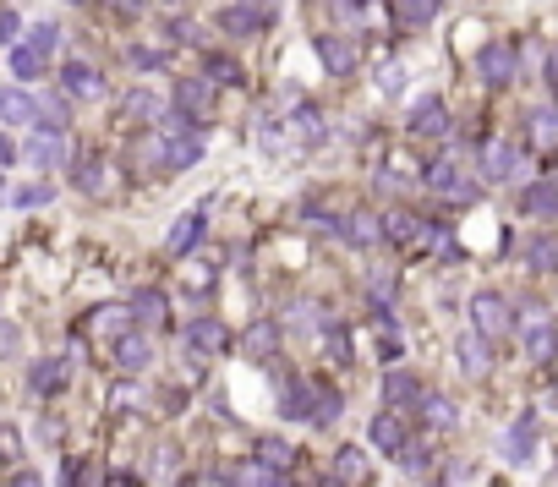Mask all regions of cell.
Segmentation results:
<instances>
[{
    "label": "cell",
    "mask_w": 558,
    "mask_h": 487,
    "mask_svg": "<svg viewBox=\"0 0 558 487\" xmlns=\"http://www.w3.org/2000/svg\"><path fill=\"white\" fill-rule=\"evenodd\" d=\"M531 137H537L542 148H558V110H537V115H531Z\"/></svg>",
    "instance_id": "74e56055"
},
{
    "label": "cell",
    "mask_w": 558,
    "mask_h": 487,
    "mask_svg": "<svg viewBox=\"0 0 558 487\" xmlns=\"http://www.w3.org/2000/svg\"><path fill=\"white\" fill-rule=\"evenodd\" d=\"M28 165L39 170H55V165H66V137L61 132H39V126H33V137H28Z\"/></svg>",
    "instance_id": "ba28073f"
},
{
    "label": "cell",
    "mask_w": 558,
    "mask_h": 487,
    "mask_svg": "<svg viewBox=\"0 0 558 487\" xmlns=\"http://www.w3.org/2000/svg\"><path fill=\"white\" fill-rule=\"evenodd\" d=\"M334 482H340V487H367V482H372V471H367V455H362V449L345 444L340 455H334Z\"/></svg>",
    "instance_id": "ffe728a7"
},
{
    "label": "cell",
    "mask_w": 558,
    "mask_h": 487,
    "mask_svg": "<svg viewBox=\"0 0 558 487\" xmlns=\"http://www.w3.org/2000/svg\"><path fill=\"white\" fill-rule=\"evenodd\" d=\"M219 28H225V33H236V39H252V33L263 28V17L247 6V0H241V6H225V11H219Z\"/></svg>",
    "instance_id": "484cf974"
},
{
    "label": "cell",
    "mask_w": 558,
    "mask_h": 487,
    "mask_svg": "<svg viewBox=\"0 0 558 487\" xmlns=\"http://www.w3.org/2000/svg\"><path fill=\"white\" fill-rule=\"evenodd\" d=\"M17 28H22L17 11H0V44H17Z\"/></svg>",
    "instance_id": "ee69618b"
},
{
    "label": "cell",
    "mask_w": 558,
    "mask_h": 487,
    "mask_svg": "<svg viewBox=\"0 0 558 487\" xmlns=\"http://www.w3.org/2000/svg\"><path fill=\"white\" fill-rule=\"evenodd\" d=\"M444 11V0H394V22L400 28H427Z\"/></svg>",
    "instance_id": "cb8c5ba5"
},
{
    "label": "cell",
    "mask_w": 558,
    "mask_h": 487,
    "mask_svg": "<svg viewBox=\"0 0 558 487\" xmlns=\"http://www.w3.org/2000/svg\"><path fill=\"white\" fill-rule=\"evenodd\" d=\"M340 230H345V241H351V247H362V252H372V247L383 241V219L372 214V208H356V214L345 219Z\"/></svg>",
    "instance_id": "7c38bea8"
},
{
    "label": "cell",
    "mask_w": 558,
    "mask_h": 487,
    "mask_svg": "<svg viewBox=\"0 0 558 487\" xmlns=\"http://www.w3.org/2000/svg\"><path fill=\"white\" fill-rule=\"evenodd\" d=\"M0 126H33V94L0 88Z\"/></svg>",
    "instance_id": "603a6c76"
},
{
    "label": "cell",
    "mask_w": 558,
    "mask_h": 487,
    "mask_svg": "<svg viewBox=\"0 0 558 487\" xmlns=\"http://www.w3.org/2000/svg\"><path fill=\"white\" fill-rule=\"evenodd\" d=\"M312 50H318L323 66H329V77H351L356 72V44L345 39V33H318Z\"/></svg>",
    "instance_id": "277c9868"
},
{
    "label": "cell",
    "mask_w": 558,
    "mask_h": 487,
    "mask_svg": "<svg viewBox=\"0 0 558 487\" xmlns=\"http://www.w3.org/2000/svg\"><path fill=\"white\" fill-rule=\"evenodd\" d=\"M11 487H44V482H39V471H17V477H11Z\"/></svg>",
    "instance_id": "c3c4849f"
},
{
    "label": "cell",
    "mask_w": 558,
    "mask_h": 487,
    "mask_svg": "<svg viewBox=\"0 0 558 487\" xmlns=\"http://www.w3.org/2000/svg\"><path fill=\"white\" fill-rule=\"evenodd\" d=\"M110 6H115V11H121V17H137V11H143V6H148V0H110Z\"/></svg>",
    "instance_id": "7dc6e473"
},
{
    "label": "cell",
    "mask_w": 558,
    "mask_h": 487,
    "mask_svg": "<svg viewBox=\"0 0 558 487\" xmlns=\"http://www.w3.org/2000/svg\"><path fill=\"white\" fill-rule=\"evenodd\" d=\"M258 460H263V466H274V471H290V466H296V449L279 444V438H263V444H258Z\"/></svg>",
    "instance_id": "d6a6232c"
},
{
    "label": "cell",
    "mask_w": 558,
    "mask_h": 487,
    "mask_svg": "<svg viewBox=\"0 0 558 487\" xmlns=\"http://www.w3.org/2000/svg\"><path fill=\"white\" fill-rule=\"evenodd\" d=\"M285 126H290V137H296L301 148H318L323 137H329V126H323V110H318L312 99L290 104V121H285Z\"/></svg>",
    "instance_id": "5b68a950"
},
{
    "label": "cell",
    "mask_w": 558,
    "mask_h": 487,
    "mask_svg": "<svg viewBox=\"0 0 558 487\" xmlns=\"http://www.w3.org/2000/svg\"><path fill=\"white\" fill-rule=\"evenodd\" d=\"M548 88H553V94H558V55H553V61H548Z\"/></svg>",
    "instance_id": "f5cc1de1"
},
{
    "label": "cell",
    "mask_w": 558,
    "mask_h": 487,
    "mask_svg": "<svg viewBox=\"0 0 558 487\" xmlns=\"http://www.w3.org/2000/svg\"><path fill=\"white\" fill-rule=\"evenodd\" d=\"M520 214H531V219H558V181H531V187L520 192Z\"/></svg>",
    "instance_id": "5bb4252c"
},
{
    "label": "cell",
    "mask_w": 558,
    "mask_h": 487,
    "mask_svg": "<svg viewBox=\"0 0 558 487\" xmlns=\"http://www.w3.org/2000/svg\"><path fill=\"white\" fill-rule=\"evenodd\" d=\"M476 77H482L487 88H509V83H515V77H520L515 44H504V39L482 44V50H476Z\"/></svg>",
    "instance_id": "7a4b0ae2"
},
{
    "label": "cell",
    "mask_w": 558,
    "mask_h": 487,
    "mask_svg": "<svg viewBox=\"0 0 558 487\" xmlns=\"http://www.w3.org/2000/svg\"><path fill=\"white\" fill-rule=\"evenodd\" d=\"M482 176L487 181H515L520 176V148L515 143H487L482 148Z\"/></svg>",
    "instance_id": "30bf717a"
},
{
    "label": "cell",
    "mask_w": 558,
    "mask_h": 487,
    "mask_svg": "<svg viewBox=\"0 0 558 487\" xmlns=\"http://www.w3.org/2000/svg\"><path fill=\"white\" fill-rule=\"evenodd\" d=\"M334 416H340V394H334L329 384H318V411H312V422H318V427H329Z\"/></svg>",
    "instance_id": "f35d334b"
},
{
    "label": "cell",
    "mask_w": 558,
    "mask_h": 487,
    "mask_svg": "<svg viewBox=\"0 0 558 487\" xmlns=\"http://www.w3.org/2000/svg\"><path fill=\"white\" fill-rule=\"evenodd\" d=\"M230 487H290V471H274V466H263V460H252V466L236 471Z\"/></svg>",
    "instance_id": "f1b7e54d"
},
{
    "label": "cell",
    "mask_w": 558,
    "mask_h": 487,
    "mask_svg": "<svg viewBox=\"0 0 558 487\" xmlns=\"http://www.w3.org/2000/svg\"><path fill=\"white\" fill-rule=\"evenodd\" d=\"M72 181H77V192H99L104 187V170H99V159L83 154L77 159V170H72Z\"/></svg>",
    "instance_id": "d590c367"
},
{
    "label": "cell",
    "mask_w": 558,
    "mask_h": 487,
    "mask_svg": "<svg viewBox=\"0 0 558 487\" xmlns=\"http://www.w3.org/2000/svg\"><path fill=\"white\" fill-rule=\"evenodd\" d=\"M372 444H378L383 455H400V449H405V422H400V411H378V416H372Z\"/></svg>",
    "instance_id": "44dd1931"
},
{
    "label": "cell",
    "mask_w": 558,
    "mask_h": 487,
    "mask_svg": "<svg viewBox=\"0 0 558 487\" xmlns=\"http://www.w3.org/2000/svg\"><path fill=\"white\" fill-rule=\"evenodd\" d=\"M411 132L416 137H449V110H444V99L438 94H427V99H416V110H411Z\"/></svg>",
    "instance_id": "52a82bcc"
},
{
    "label": "cell",
    "mask_w": 558,
    "mask_h": 487,
    "mask_svg": "<svg viewBox=\"0 0 558 487\" xmlns=\"http://www.w3.org/2000/svg\"><path fill=\"white\" fill-rule=\"evenodd\" d=\"M186 340H192L197 356H219V351H225V323H219V318H192V323H186Z\"/></svg>",
    "instance_id": "e0dca14e"
},
{
    "label": "cell",
    "mask_w": 558,
    "mask_h": 487,
    "mask_svg": "<svg viewBox=\"0 0 558 487\" xmlns=\"http://www.w3.org/2000/svg\"><path fill=\"white\" fill-rule=\"evenodd\" d=\"M159 115H165V104H159V94H148V88H132L121 99V121H132V126H154Z\"/></svg>",
    "instance_id": "2e32d148"
},
{
    "label": "cell",
    "mask_w": 558,
    "mask_h": 487,
    "mask_svg": "<svg viewBox=\"0 0 558 487\" xmlns=\"http://www.w3.org/2000/svg\"><path fill=\"white\" fill-rule=\"evenodd\" d=\"M383 400H389V411H411V405L422 400V378L405 373V367H394V373L383 378Z\"/></svg>",
    "instance_id": "8fae6325"
},
{
    "label": "cell",
    "mask_w": 558,
    "mask_h": 487,
    "mask_svg": "<svg viewBox=\"0 0 558 487\" xmlns=\"http://www.w3.org/2000/svg\"><path fill=\"white\" fill-rule=\"evenodd\" d=\"M11 345H17V334H11V323H0V356H11Z\"/></svg>",
    "instance_id": "681fc988"
},
{
    "label": "cell",
    "mask_w": 558,
    "mask_h": 487,
    "mask_svg": "<svg viewBox=\"0 0 558 487\" xmlns=\"http://www.w3.org/2000/svg\"><path fill=\"white\" fill-rule=\"evenodd\" d=\"M422 181H427V187H433V192L455 197V203H471V197H476V187H471V181L460 176V165H455V159H433Z\"/></svg>",
    "instance_id": "8992f818"
},
{
    "label": "cell",
    "mask_w": 558,
    "mask_h": 487,
    "mask_svg": "<svg viewBox=\"0 0 558 487\" xmlns=\"http://www.w3.org/2000/svg\"><path fill=\"white\" fill-rule=\"evenodd\" d=\"M471 329L482 334V340H504V334L515 329V307H509V296L476 291L471 296Z\"/></svg>",
    "instance_id": "6da1fadb"
},
{
    "label": "cell",
    "mask_w": 558,
    "mask_h": 487,
    "mask_svg": "<svg viewBox=\"0 0 558 487\" xmlns=\"http://www.w3.org/2000/svg\"><path fill=\"white\" fill-rule=\"evenodd\" d=\"M460 362H465V373H476V378L487 373V340H482V334H471V340H460Z\"/></svg>",
    "instance_id": "e575fe53"
},
{
    "label": "cell",
    "mask_w": 558,
    "mask_h": 487,
    "mask_svg": "<svg viewBox=\"0 0 558 487\" xmlns=\"http://www.w3.org/2000/svg\"><path fill=\"white\" fill-rule=\"evenodd\" d=\"M526 269H531V274H558V236H531Z\"/></svg>",
    "instance_id": "4316f807"
},
{
    "label": "cell",
    "mask_w": 558,
    "mask_h": 487,
    "mask_svg": "<svg viewBox=\"0 0 558 487\" xmlns=\"http://www.w3.org/2000/svg\"><path fill=\"white\" fill-rule=\"evenodd\" d=\"M126 312H132L143 329H159V323L170 318V301H165V291H137L132 301H126Z\"/></svg>",
    "instance_id": "d6986e66"
},
{
    "label": "cell",
    "mask_w": 558,
    "mask_h": 487,
    "mask_svg": "<svg viewBox=\"0 0 558 487\" xmlns=\"http://www.w3.org/2000/svg\"><path fill=\"white\" fill-rule=\"evenodd\" d=\"M504 460H515V466L531 460V416H520V422L504 433Z\"/></svg>",
    "instance_id": "4dcf8cb0"
},
{
    "label": "cell",
    "mask_w": 558,
    "mask_h": 487,
    "mask_svg": "<svg viewBox=\"0 0 558 487\" xmlns=\"http://www.w3.org/2000/svg\"><path fill=\"white\" fill-rule=\"evenodd\" d=\"M132 66H143V72H159V66H165V55H154V50H132Z\"/></svg>",
    "instance_id": "f6af8a7d"
},
{
    "label": "cell",
    "mask_w": 558,
    "mask_h": 487,
    "mask_svg": "<svg viewBox=\"0 0 558 487\" xmlns=\"http://www.w3.org/2000/svg\"><path fill=\"white\" fill-rule=\"evenodd\" d=\"M323 340H329V356H334V362H351V334H345L340 323H329V329H323Z\"/></svg>",
    "instance_id": "60d3db41"
},
{
    "label": "cell",
    "mask_w": 558,
    "mask_h": 487,
    "mask_svg": "<svg viewBox=\"0 0 558 487\" xmlns=\"http://www.w3.org/2000/svg\"><path fill=\"white\" fill-rule=\"evenodd\" d=\"M520 340H526V356H531V362H542V367L558 356V329H553V323H542V318H531Z\"/></svg>",
    "instance_id": "9a60e30c"
},
{
    "label": "cell",
    "mask_w": 558,
    "mask_h": 487,
    "mask_svg": "<svg viewBox=\"0 0 558 487\" xmlns=\"http://www.w3.org/2000/svg\"><path fill=\"white\" fill-rule=\"evenodd\" d=\"M44 66H50V61H44L39 50H28V44H22V50H11V72H17L22 83H33V77H44Z\"/></svg>",
    "instance_id": "1f68e13d"
},
{
    "label": "cell",
    "mask_w": 558,
    "mask_h": 487,
    "mask_svg": "<svg viewBox=\"0 0 558 487\" xmlns=\"http://www.w3.org/2000/svg\"><path fill=\"white\" fill-rule=\"evenodd\" d=\"M115 362H121L126 373H143V367L154 362V351H148L143 334H121V345H115Z\"/></svg>",
    "instance_id": "83f0119b"
},
{
    "label": "cell",
    "mask_w": 558,
    "mask_h": 487,
    "mask_svg": "<svg viewBox=\"0 0 558 487\" xmlns=\"http://www.w3.org/2000/svg\"><path fill=\"white\" fill-rule=\"evenodd\" d=\"M61 88H66L72 99H99V94H104L99 72H93L88 61H66V66H61Z\"/></svg>",
    "instance_id": "4fadbf2b"
},
{
    "label": "cell",
    "mask_w": 558,
    "mask_h": 487,
    "mask_svg": "<svg viewBox=\"0 0 558 487\" xmlns=\"http://www.w3.org/2000/svg\"><path fill=\"white\" fill-rule=\"evenodd\" d=\"M192 487H230V482H225V477H214V471H203V477H197Z\"/></svg>",
    "instance_id": "816d5d0a"
},
{
    "label": "cell",
    "mask_w": 558,
    "mask_h": 487,
    "mask_svg": "<svg viewBox=\"0 0 558 487\" xmlns=\"http://www.w3.org/2000/svg\"><path fill=\"white\" fill-rule=\"evenodd\" d=\"M203 225H208V214L203 208H186V214L170 225V236H165V247H170V258H186V252L197 247V236H203Z\"/></svg>",
    "instance_id": "9c48e42d"
},
{
    "label": "cell",
    "mask_w": 558,
    "mask_h": 487,
    "mask_svg": "<svg viewBox=\"0 0 558 487\" xmlns=\"http://www.w3.org/2000/svg\"><path fill=\"white\" fill-rule=\"evenodd\" d=\"M170 39H176V44H197V28H192V22H170Z\"/></svg>",
    "instance_id": "bcb514c9"
},
{
    "label": "cell",
    "mask_w": 558,
    "mask_h": 487,
    "mask_svg": "<svg viewBox=\"0 0 558 487\" xmlns=\"http://www.w3.org/2000/svg\"><path fill=\"white\" fill-rule=\"evenodd\" d=\"M28 50H39L44 61H50V55L61 50V28H55V22H39V28H28Z\"/></svg>",
    "instance_id": "836d02e7"
},
{
    "label": "cell",
    "mask_w": 558,
    "mask_h": 487,
    "mask_svg": "<svg viewBox=\"0 0 558 487\" xmlns=\"http://www.w3.org/2000/svg\"><path fill=\"white\" fill-rule=\"evenodd\" d=\"M378 88H383V94H400V88H405V72H400V66H383V72H378Z\"/></svg>",
    "instance_id": "7bdbcfd3"
},
{
    "label": "cell",
    "mask_w": 558,
    "mask_h": 487,
    "mask_svg": "<svg viewBox=\"0 0 558 487\" xmlns=\"http://www.w3.org/2000/svg\"><path fill=\"white\" fill-rule=\"evenodd\" d=\"M208 83H241V66L230 55H208Z\"/></svg>",
    "instance_id": "ab89813d"
},
{
    "label": "cell",
    "mask_w": 558,
    "mask_h": 487,
    "mask_svg": "<svg viewBox=\"0 0 558 487\" xmlns=\"http://www.w3.org/2000/svg\"><path fill=\"white\" fill-rule=\"evenodd\" d=\"M11 159H17V148H11V137H0V170H6Z\"/></svg>",
    "instance_id": "f907efd6"
},
{
    "label": "cell",
    "mask_w": 558,
    "mask_h": 487,
    "mask_svg": "<svg viewBox=\"0 0 558 487\" xmlns=\"http://www.w3.org/2000/svg\"><path fill=\"white\" fill-rule=\"evenodd\" d=\"M66 373H72V367H66L61 356H50V362H39L28 373V389L33 394H55V389H66Z\"/></svg>",
    "instance_id": "d4e9b609"
},
{
    "label": "cell",
    "mask_w": 558,
    "mask_h": 487,
    "mask_svg": "<svg viewBox=\"0 0 558 487\" xmlns=\"http://www.w3.org/2000/svg\"><path fill=\"white\" fill-rule=\"evenodd\" d=\"M176 110L192 115L197 126H208V115H214V83H208V77H181L176 83Z\"/></svg>",
    "instance_id": "3957f363"
},
{
    "label": "cell",
    "mask_w": 558,
    "mask_h": 487,
    "mask_svg": "<svg viewBox=\"0 0 558 487\" xmlns=\"http://www.w3.org/2000/svg\"><path fill=\"white\" fill-rule=\"evenodd\" d=\"M394 460H400V466L411 471V477H427V449H416L411 438H405V449H400V455H394Z\"/></svg>",
    "instance_id": "b9f144b4"
},
{
    "label": "cell",
    "mask_w": 558,
    "mask_h": 487,
    "mask_svg": "<svg viewBox=\"0 0 558 487\" xmlns=\"http://www.w3.org/2000/svg\"><path fill=\"white\" fill-rule=\"evenodd\" d=\"M279 411H285L290 422H312V411H318V384H285Z\"/></svg>",
    "instance_id": "ac0fdd59"
},
{
    "label": "cell",
    "mask_w": 558,
    "mask_h": 487,
    "mask_svg": "<svg viewBox=\"0 0 558 487\" xmlns=\"http://www.w3.org/2000/svg\"><path fill=\"white\" fill-rule=\"evenodd\" d=\"M416 411H422V422L433 427V433H449V427L460 422L455 400H444V394H427V389H422V400H416Z\"/></svg>",
    "instance_id": "7402d4cb"
},
{
    "label": "cell",
    "mask_w": 558,
    "mask_h": 487,
    "mask_svg": "<svg viewBox=\"0 0 558 487\" xmlns=\"http://www.w3.org/2000/svg\"><path fill=\"white\" fill-rule=\"evenodd\" d=\"M274 345H279V329H274V323H252V329H247V340H241V351H247L252 362H269V356H274Z\"/></svg>",
    "instance_id": "f546056e"
},
{
    "label": "cell",
    "mask_w": 558,
    "mask_h": 487,
    "mask_svg": "<svg viewBox=\"0 0 558 487\" xmlns=\"http://www.w3.org/2000/svg\"><path fill=\"white\" fill-rule=\"evenodd\" d=\"M50 197H55L50 181H28V187H17V192H11V203H17V208H44Z\"/></svg>",
    "instance_id": "8d00e7d4"
},
{
    "label": "cell",
    "mask_w": 558,
    "mask_h": 487,
    "mask_svg": "<svg viewBox=\"0 0 558 487\" xmlns=\"http://www.w3.org/2000/svg\"><path fill=\"white\" fill-rule=\"evenodd\" d=\"M159 6H170V11H181V6H186V0H159Z\"/></svg>",
    "instance_id": "db71d44e"
}]
</instances>
